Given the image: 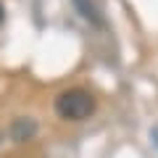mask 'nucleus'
Returning a JSON list of instances; mask_svg holds the SVG:
<instances>
[{
	"label": "nucleus",
	"instance_id": "f257e3e1",
	"mask_svg": "<svg viewBox=\"0 0 158 158\" xmlns=\"http://www.w3.org/2000/svg\"><path fill=\"white\" fill-rule=\"evenodd\" d=\"M56 111L58 116L71 118V121H82L95 111V98L87 90H66L58 95L56 100Z\"/></svg>",
	"mask_w": 158,
	"mask_h": 158
},
{
	"label": "nucleus",
	"instance_id": "f03ea898",
	"mask_svg": "<svg viewBox=\"0 0 158 158\" xmlns=\"http://www.w3.org/2000/svg\"><path fill=\"white\" fill-rule=\"evenodd\" d=\"M0 21H3V6H0Z\"/></svg>",
	"mask_w": 158,
	"mask_h": 158
}]
</instances>
